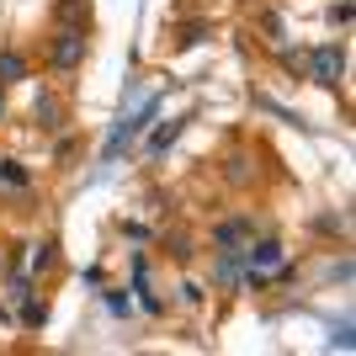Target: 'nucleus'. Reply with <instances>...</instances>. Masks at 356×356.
<instances>
[{
	"mask_svg": "<svg viewBox=\"0 0 356 356\" xmlns=\"http://www.w3.org/2000/svg\"><path fill=\"white\" fill-rule=\"evenodd\" d=\"M271 277H293V261L282 255V245L261 239V245H250V250H245V282L261 287V282H271Z\"/></svg>",
	"mask_w": 356,
	"mask_h": 356,
	"instance_id": "1",
	"label": "nucleus"
},
{
	"mask_svg": "<svg viewBox=\"0 0 356 356\" xmlns=\"http://www.w3.org/2000/svg\"><path fill=\"white\" fill-rule=\"evenodd\" d=\"M80 59H86V38L74 27H59V38H54V70H74Z\"/></svg>",
	"mask_w": 356,
	"mask_h": 356,
	"instance_id": "2",
	"label": "nucleus"
},
{
	"mask_svg": "<svg viewBox=\"0 0 356 356\" xmlns=\"http://www.w3.org/2000/svg\"><path fill=\"white\" fill-rule=\"evenodd\" d=\"M341 48H314V59H309V80H319V86H335L341 80Z\"/></svg>",
	"mask_w": 356,
	"mask_h": 356,
	"instance_id": "3",
	"label": "nucleus"
},
{
	"mask_svg": "<svg viewBox=\"0 0 356 356\" xmlns=\"http://www.w3.org/2000/svg\"><path fill=\"white\" fill-rule=\"evenodd\" d=\"M250 234H255V223H250V218H234V223H223L213 239H218V250H239V245H245Z\"/></svg>",
	"mask_w": 356,
	"mask_h": 356,
	"instance_id": "4",
	"label": "nucleus"
},
{
	"mask_svg": "<svg viewBox=\"0 0 356 356\" xmlns=\"http://www.w3.org/2000/svg\"><path fill=\"white\" fill-rule=\"evenodd\" d=\"M32 118H43V128H64V112H59V102L48 96V90H38V102H32Z\"/></svg>",
	"mask_w": 356,
	"mask_h": 356,
	"instance_id": "5",
	"label": "nucleus"
},
{
	"mask_svg": "<svg viewBox=\"0 0 356 356\" xmlns=\"http://www.w3.org/2000/svg\"><path fill=\"white\" fill-rule=\"evenodd\" d=\"M0 80H27V59L11 54V48H0Z\"/></svg>",
	"mask_w": 356,
	"mask_h": 356,
	"instance_id": "6",
	"label": "nucleus"
},
{
	"mask_svg": "<svg viewBox=\"0 0 356 356\" xmlns=\"http://www.w3.org/2000/svg\"><path fill=\"white\" fill-rule=\"evenodd\" d=\"M0 181H11V186H27V170L16 160H0Z\"/></svg>",
	"mask_w": 356,
	"mask_h": 356,
	"instance_id": "7",
	"label": "nucleus"
},
{
	"mask_svg": "<svg viewBox=\"0 0 356 356\" xmlns=\"http://www.w3.org/2000/svg\"><path fill=\"white\" fill-rule=\"evenodd\" d=\"M54 266V245H38V250H32V271H48Z\"/></svg>",
	"mask_w": 356,
	"mask_h": 356,
	"instance_id": "8",
	"label": "nucleus"
},
{
	"mask_svg": "<svg viewBox=\"0 0 356 356\" xmlns=\"http://www.w3.org/2000/svg\"><path fill=\"white\" fill-rule=\"evenodd\" d=\"M176 134H181V122H170V128H160V134H154V144H149V149H154V154H160V149L170 144V138H176Z\"/></svg>",
	"mask_w": 356,
	"mask_h": 356,
	"instance_id": "9",
	"label": "nucleus"
},
{
	"mask_svg": "<svg viewBox=\"0 0 356 356\" xmlns=\"http://www.w3.org/2000/svg\"><path fill=\"white\" fill-rule=\"evenodd\" d=\"M202 38H208V27H202V22H192V27L181 32V43H186V48H192V43H202Z\"/></svg>",
	"mask_w": 356,
	"mask_h": 356,
	"instance_id": "10",
	"label": "nucleus"
},
{
	"mask_svg": "<svg viewBox=\"0 0 356 356\" xmlns=\"http://www.w3.org/2000/svg\"><path fill=\"white\" fill-rule=\"evenodd\" d=\"M106 309H112V314H128V293H106Z\"/></svg>",
	"mask_w": 356,
	"mask_h": 356,
	"instance_id": "11",
	"label": "nucleus"
},
{
	"mask_svg": "<svg viewBox=\"0 0 356 356\" xmlns=\"http://www.w3.org/2000/svg\"><path fill=\"white\" fill-rule=\"evenodd\" d=\"M0 112H6V96H0Z\"/></svg>",
	"mask_w": 356,
	"mask_h": 356,
	"instance_id": "12",
	"label": "nucleus"
}]
</instances>
